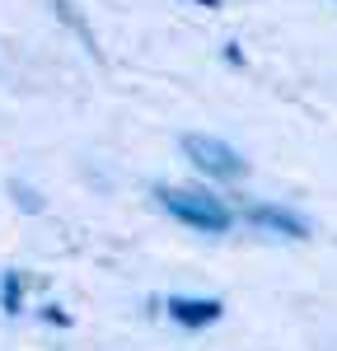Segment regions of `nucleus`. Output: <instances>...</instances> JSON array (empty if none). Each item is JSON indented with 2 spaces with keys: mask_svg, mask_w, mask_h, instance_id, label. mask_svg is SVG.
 I'll return each instance as SVG.
<instances>
[{
  "mask_svg": "<svg viewBox=\"0 0 337 351\" xmlns=\"http://www.w3.org/2000/svg\"><path fill=\"white\" fill-rule=\"evenodd\" d=\"M225 314L221 300H188V295H173L168 300V319L183 328H211Z\"/></svg>",
  "mask_w": 337,
  "mask_h": 351,
  "instance_id": "nucleus-3",
  "label": "nucleus"
},
{
  "mask_svg": "<svg viewBox=\"0 0 337 351\" xmlns=\"http://www.w3.org/2000/svg\"><path fill=\"white\" fill-rule=\"evenodd\" d=\"M201 5H211V10H216V5H221V0H201Z\"/></svg>",
  "mask_w": 337,
  "mask_h": 351,
  "instance_id": "nucleus-6",
  "label": "nucleus"
},
{
  "mask_svg": "<svg viewBox=\"0 0 337 351\" xmlns=\"http://www.w3.org/2000/svg\"><path fill=\"white\" fill-rule=\"evenodd\" d=\"M249 220L258 225V230H272V234H281V239H305L309 225L295 211H286V206H249Z\"/></svg>",
  "mask_w": 337,
  "mask_h": 351,
  "instance_id": "nucleus-4",
  "label": "nucleus"
},
{
  "mask_svg": "<svg viewBox=\"0 0 337 351\" xmlns=\"http://www.w3.org/2000/svg\"><path fill=\"white\" fill-rule=\"evenodd\" d=\"M0 300H5V309H10V314H19V276H14V271L5 276V286H0Z\"/></svg>",
  "mask_w": 337,
  "mask_h": 351,
  "instance_id": "nucleus-5",
  "label": "nucleus"
},
{
  "mask_svg": "<svg viewBox=\"0 0 337 351\" xmlns=\"http://www.w3.org/2000/svg\"><path fill=\"white\" fill-rule=\"evenodd\" d=\"M160 206L178 225H188L197 234H225L229 230V206L211 192H197V188H160Z\"/></svg>",
  "mask_w": 337,
  "mask_h": 351,
  "instance_id": "nucleus-1",
  "label": "nucleus"
},
{
  "mask_svg": "<svg viewBox=\"0 0 337 351\" xmlns=\"http://www.w3.org/2000/svg\"><path fill=\"white\" fill-rule=\"evenodd\" d=\"M183 155L206 173V178H244L249 164L234 145H225L216 136H183Z\"/></svg>",
  "mask_w": 337,
  "mask_h": 351,
  "instance_id": "nucleus-2",
  "label": "nucleus"
}]
</instances>
